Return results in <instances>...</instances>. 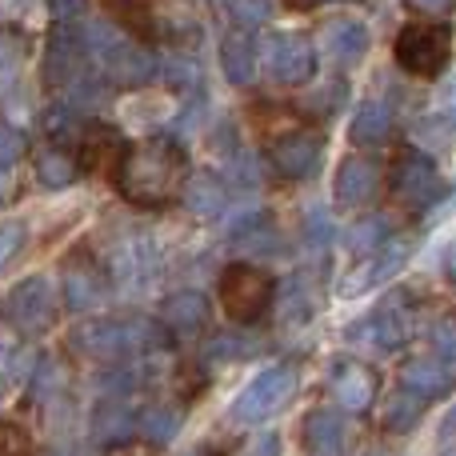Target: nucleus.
Listing matches in <instances>:
<instances>
[{
	"label": "nucleus",
	"mask_w": 456,
	"mask_h": 456,
	"mask_svg": "<svg viewBox=\"0 0 456 456\" xmlns=\"http://www.w3.org/2000/svg\"><path fill=\"white\" fill-rule=\"evenodd\" d=\"M380 184H388V176L380 173V165H377V160H369V157H348V160H340L337 176H332V192H337V205H345V208L369 205V200L380 192Z\"/></svg>",
	"instance_id": "nucleus-15"
},
{
	"label": "nucleus",
	"mask_w": 456,
	"mask_h": 456,
	"mask_svg": "<svg viewBox=\"0 0 456 456\" xmlns=\"http://www.w3.org/2000/svg\"><path fill=\"white\" fill-rule=\"evenodd\" d=\"M125 152H128V141L112 125H85L77 165H80V173H104L109 181H117Z\"/></svg>",
	"instance_id": "nucleus-13"
},
{
	"label": "nucleus",
	"mask_w": 456,
	"mask_h": 456,
	"mask_svg": "<svg viewBox=\"0 0 456 456\" xmlns=\"http://www.w3.org/2000/svg\"><path fill=\"white\" fill-rule=\"evenodd\" d=\"M324 53H329L332 64L348 69V64H356L369 53V28L361 20H353V16H332L324 24Z\"/></svg>",
	"instance_id": "nucleus-20"
},
{
	"label": "nucleus",
	"mask_w": 456,
	"mask_h": 456,
	"mask_svg": "<svg viewBox=\"0 0 456 456\" xmlns=\"http://www.w3.org/2000/svg\"><path fill=\"white\" fill-rule=\"evenodd\" d=\"M61 300L64 297H56V289L45 281V276H28V281H20L4 297V316H8V324H12L16 332L37 337V332H48L56 324Z\"/></svg>",
	"instance_id": "nucleus-10"
},
{
	"label": "nucleus",
	"mask_w": 456,
	"mask_h": 456,
	"mask_svg": "<svg viewBox=\"0 0 456 456\" xmlns=\"http://www.w3.org/2000/svg\"><path fill=\"white\" fill-rule=\"evenodd\" d=\"M412 332H417V305H412V297L388 292V297L380 300L372 313H364L345 337L353 340L356 348H385V353H393V348L409 345Z\"/></svg>",
	"instance_id": "nucleus-7"
},
{
	"label": "nucleus",
	"mask_w": 456,
	"mask_h": 456,
	"mask_svg": "<svg viewBox=\"0 0 456 456\" xmlns=\"http://www.w3.org/2000/svg\"><path fill=\"white\" fill-rule=\"evenodd\" d=\"M64 456H80V452H64Z\"/></svg>",
	"instance_id": "nucleus-43"
},
{
	"label": "nucleus",
	"mask_w": 456,
	"mask_h": 456,
	"mask_svg": "<svg viewBox=\"0 0 456 456\" xmlns=\"http://www.w3.org/2000/svg\"><path fill=\"white\" fill-rule=\"evenodd\" d=\"M216 297H221L224 321H232V324H240V329H248V324L265 321V313L273 308L276 284H273V276H268L260 265H248V260H232V265H224V273H221Z\"/></svg>",
	"instance_id": "nucleus-3"
},
{
	"label": "nucleus",
	"mask_w": 456,
	"mask_h": 456,
	"mask_svg": "<svg viewBox=\"0 0 456 456\" xmlns=\"http://www.w3.org/2000/svg\"><path fill=\"white\" fill-rule=\"evenodd\" d=\"M24 149H28V141H24L20 128L4 125V133H0V165H4V173H8V168H16V160H20Z\"/></svg>",
	"instance_id": "nucleus-36"
},
{
	"label": "nucleus",
	"mask_w": 456,
	"mask_h": 456,
	"mask_svg": "<svg viewBox=\"0 0 456 456\" xmlns=\"http://www.w3.org/2000/svg\"><path fill=\"white\" fill-rule=\"evenodd\" d=\"M32 385H37L32 388L37 396H53L56 388H61V364L48 361V356L40 364H32Z\"/></svg>",
	"instance_id": "nucleus-37"
},
{
	"label": "nucleus",
	"mask_w": 456,
	"mask_h": 456,
	"mask_svg": "<svg viewBox=\"0 0 456 456\" xmlns=\"http://www.w3.org/2000/svg\"><path fill=\"white\" fill-rule=\"evenodd\" d=\"M420 412H425V401H417V396H409V393H393L385 401L380 420H385L388 433H412V428L420 425Z\"/></svg>",
	"instance_id": "nucleus-29"
},
{
	"label": "nucleus",
	"mask_w": 456,
	"mask_h": 456,
	"mask_svg": "<svg viewBox=\"0 0 456 456\" xmlns=\"http://www.w3.org/2000/svg\"><path fill=\"white\" fill-rule=\"evenodd\" d=\"M136 425H141V417L128 409V401L109 396V401L96 404V412H93V441L96 444H125L128 436L136 433Z\"/></svg>",
	"instance_id": "nucleus-23"
},
{
	"label": "nucleus",
	"mask_w": 456,
	"mask_h": 456,
	"mask_svg": "<svg viewBox=\"0 0 456 456\" xmlns=\"http://www.w3.org/2000/svg\"><path fill=\"white\" fill-rule=\"evenodd\" d=\"M377 456H380V452H377Z\"/></svg>",
	"instance_id": "nucleus-44"
},
{
	"label": "nucleus",
	"mask_w": 456,
	"mask_h": 456,
	"mask_svg": "<svg viewBox=\"0 0 456 456\" xmlns=\"http://www.w3.org/2000/svg\"><path fill=\"white\" fill-rule=\"evenodd\" d=\"M160 324H165L168 332H181V337H197L208 324V300L200 297L197 289L173 292V297L160 305Z\"/></svg>",
	"instance_id": "nucleus-21"
},
{
	"label": "nucleus",
	"mask_w": 456,
	"mask_h": 456,
	"mask_svg": "<svg viewBox=\"0 0 456 456\" xmlns=\"http://www.w3.org/2000/svg\"><path fill=\"white\" fill-rule=\"evenodd\" d=\"M80 125V109L72 101H56L45 109V117H40V128H45L53 141H64V136H72Z\"/></svg>",
	"instance_id": "nucleus-33"
},
{
	"label": "nucleus",
	"mask_w": 456,
	"mask_h": 456,
	"mask_svg": "<svg viewBox=\"0 0 456 456\" xmlns=\"http://www.w3.org/2000/svg\"><path fill=\"white\" fill-rule=\"evenodd\" d=\"M184 456H221V452L208 449V444H200V449H192V452H184Z\"/></svg>",
	"instance_id": "nucleus-41"
},
{
	"label": "nucleus",
	"mask_w": 456,
	"mask_h": 456,
	"mask_svg": "<svg viewBox=\"0 0 456 456\" xmlns=\"http://www.w3.org/2000/svg\"><path fill=\"white\" fill-rule=\"evenodd\" d=\"M456 372L449 364L441 361L436 353H425V356H409V361L401 364V393L417 396V401H436L441 393H449Z\"/></svg>",
	"instance_id": "nucleus-18"
},
{
	"label": "nucleus",
	"mask_w": 456,
	"mask_h": 456,
	"mask_svg": "<svg viewBox=\"0 0 456 456\" xmlns=\"http://www.w3.org/2000/svg\"><path fill=\"white\" fill-rule=\"evenodd\" d=\"M420 133H425V141H452V133H456V93L452 96L444 93L441 101L433 104V112L420 120Z\"/></svg>",
	"instance_id": "nucleus-31"
},
{
	"label": "nucleus",
	"mask_w": 456,
	"mask_h": 456,
	"mask_svg": "<svg viewBox=\"0 0 456 456\" xmlns=\"http://www.w3.org/2000/svg\"><path fill=\"white\" fill-rule=\"evenodd\" d=\"M260 64L268 69V77L284 88H297L305 80H313L316 72V45L313 37L297 28H281V32H268L260 40Z\"/></svg>",
	"instance_id": "nucleus-8"
},
{
	"label": "nucleus",
	"mask_w": 456,
	"mask_h": 456,
	"mask_svg": "<svg viewBox=\"0 0 456 456\" xmlns=\"http://www.w3.org/2000/svg\"><path fill=\"white\" fill-rule=\"evenodd\" d=\"M388 197L412 216L428 213L444 197V181L436 160L420 149H401L396 160L388 165Z\"/></svg>",
	"instance_id": "nucleus-4"
},
{
	"label": "nucleus",
	"mask_w": 456,
	"mask_h": 456,
	"mask_svg": "<svg viewBox=\"0 0 456 456\" xmlns=\"http://www.w3.org/2000/svg\"><path fill=\"white\" fill-rule=\"evenodd\" d=\"M305 244L308 248H329L332 244V221H329V213L324 208H308L305 213Z\"/></svg>",
	"instance_id": "nucleus-34"
},
{
	"label": "nucleus",
	"mask_w": 456,
	"mask_h": 456,
	"mask_svg": "<svg viewBox=\"0 0 456 456\" xmlns=\"http://www.w3.org/2000/svg\"><path fill=\"white\" fill-rule=\"evenodd\" d=\"M377 369L364 361H356V356H345V361H337V369H332V393H337V401L345 404L348 412H369L372 401H377Z\"/></svg>",
	"instance_id": "nucleus-17"
},
{
	"label": "nucleus",
	"mask_w": 456,
	"mask_h": 456,
	"mask_svg": "<svg viewBox=\"0 0 456 456\" xmlns=\"http://www.w3.org/2000/svg\"><path fill=\"white\" fill-rule=\"evenodd\" d=\"M316 313V297L313 289L305 284V276H292L289 284H284V321L292 324H308V316Z\"/></svg>",
	"instance_id": "nucleus-32"
},
{
	"label": "nucleus",
	"mask_w": 456,
	"mask_h": 456,
	"mask_svg": "<svg viewBox=\"0 0 456 456\" xmlns=\"http://www.w3.org/2000/svg\"><path fill=\"white\" fill-rule=\"evenodd\" d=\"M165 345V324L141 321V316H101V321H80L69 332V348L80 356H93L104 364H128L136 356L160 353Z\"/></svg>",
	"instance_id": "nucleus-2"
},
{
	"label": "nucleus",
	"mask_w": 456,
	"mask_h": 456,
	"mask_svg": "<svg viewBox=\"0 0 456 456\" xmlns=\"http://www.w3.org/2000/svg\"><path fill=\"white\" fill-rule=\"evenodd\" d=\"M348 444V420L337 409H313L305 420V449L316 456H340Z\"/></svg>",
	"instance_id": "nucleus-22"
},
{
	"label": "nucleus",
	"mask_w": 456,
	"mask_h": 456,
	"mask_svg": "<svg viewBox=\"0 0 456 456\" xmlns=\"http://www.w3.org/2000/svg\"><path fill=\"white\" fill-rule=\"evenodd\" d=\"M456 433V409L449 412V420H444V436H452Z\"/></svg>",
	"instance_id": "nucleus-42"
},
{
	"label": "nucleus",
	"mask_w": 456,
	"mask_h": 456,
	"mask_svg": "<svg viewBox=\"0 0 456 456\" xmlns=\"http://www.w3.org/2000/svg\"><path fill=\"white\" fill-rule=\"evenodd\" d=\"M184 200H189V208L192 213H200V216H216L224 208V200H228V192H224V184L216 181V176H192L189 181V189H184Z\"/></svg>",
	"instance_id": "nucleus-28"
},
{
	"label": "nucleus",
	"mask_w": 456,
	"mask_h": 456,
	"mask_svg": "<svg viewBox=\"0 0 456 456\" xmlns=\"http://www.w3.org/2000/svg\"><path fill=\"white\" fill-rule=\"evenodd\" d=\"M16 252V224H4V260H12Z\"/></svg>",
	"instance_id": "nucleus-40"
},
{
	"label": "nucleus",
	"mask_w": 456,
	"mask_h": 456,
	"mask_svg": "<svg viewBox=\"0 0 456 456\" xmlns=\"http://www.w3.org/2000/svg\"><path fill=\"white\" fill-rule=\"evenodd\" d=\"M228 236H232V244L240 252H248V256H268V252H276V244H281L276 224L268 221V216H248V221L236 224Z\"/></svg>",
	"instance_id": "nucleus-25"
},
{
	"label": "nucleus",
	"mask_w": 456,
	"mask_h": 456,
	"mask_svg": "<svg viewBox=\"0 0 456 456\" xmlns=\"http://www.w3.org/2000/svg\"><path fill=\"white\" fill-rule=\"evenodd\" d=\"M388 240H393V228H388L385 216H364V221H356L348 228V248H353V256H361V260L377 256Z\"/></svg>",
	"instance_id": "nucleus-26"
},
{
	"label": "nucleus",
	"mask_w": 456,
	"mask_h": 456,
	"mask_svg": "<svg viewBox=\"0 0 456 456\" xmlns=\"http://www.w3.org/2000/svg\"><path fill=\"white\" fill-rule=\"evenodd\" d=\"M112 184H117L120 197L133 200L136 208L173 205V200L189 189V160H184V149L168 133L133 141Z\"/></svg>",
	"instance_id": "nucleus-1"
},
{
	"label": "nucleus",
	"mask_w": 456,
	"mask_h": 456,
	"mask_svg": "<svg viewBox=\"0 0 456 456\" xmlns=\"http://www.w3.org/2000/svg\"><path fill=\"white\" fill-rule=\"evenodd\" d=\"M77 176H80V165H77V157H69V152L45 149L37 157V184L40 189H64V184H72Z\"/></svg>",
	"instance_id": "nucleus-27"
},
{
	"label": "nucleus",
	"mask_w": 456,
	"mask_h": 456,
	"mask_svg": "<svg viewBox=\"0 0 456 456\" xmlns=\"http://www.w3.org/2000/svg\"><path fill=\"white\" fill-rule=\"evenodd\" d=\"M396 64L417 80H433L452 61V28L444 20H412L396 37Z\"/></svg>",
	"instance_id": "nucleus-5"
},
{
	"label": "nucleus",
	"mask_w": 456,
	"mask_h": 456,
	"mask_svg": "<svg viewBox=\"0 0 456 456\" xmlns=\"http://www.w3.org/2000/svg\"><path fill=\"white\" fill-rule=\"evenodd\" d=\"M348 136H353L361 149H377V144H385L388 136H393V112H388L385 101H364L361 109L353 112V128H348Z\"/></svg>",
	"instance_id": "nucleus-24"
},
{
	"label": "nucleus",
	"mask_w": 456,
	"mask_h": 456,
	"mask_svg": "<svg viewBox=\"0 0 456 456\" xmlns=\"http://www.w3.org/2000/svg\"><path fill=\"white\" fill-rule=\"evenodd\" d=\"M85 32L72 28V24H56L45 40V56H40V80H45L48 93H61L64 85L80 77V64H85Z\"/></svg>",
	"instance_id": "nucleus-12"
},
{
	"label": "nucleus",
	"mask_w": 456,
	"mask_h": 456,
	"mask_svg": "<svg viewBox=\"0 0 456 456\" xmlns=\"http://www.w3.org/2000/svg\"><path fill=\"white\" fill-rule=\"evenodd\" d=\"M256 61H260V45H256V28H244L236 24L232 32L224 37L221 45V64H224V77L232 85H252L256 80Z\"/></svg>",
	"instance_id": "nucleus-19"
},
{
	"label": "nucleus",
	"mask_w": 456,
	"mask_h": 456,
	"mask_svg": "<svg viewBox=\"0 0 456 456\" xmlns=\"http://www.w3.org/2000/svg\"><path fill=\"white\" fill-rule=\"evenodd\" d=\"M324 157V133L316 128H284L273 144H268V165L281 181H308L321 168Z\"/></svg>",
	"instance_id": "nucleus-11"
},
{
	"label": "nucleus",
	"mask_w": 456,
	"mask_h": 456,
	"mask_svg": "<svg viewBox=\"0 0 456 456\" xmlns=\"http://www.w3.org/2000/svg\"><path fill=\"white\" fill-rule=\"evenodd\" d=\"M409 252H412V244L404 240V236H393V240H388L385 248L377 252V256L361 260V265H356L353 273H348V281H345V297H361V292L380 289L385 281H393V276L401 273L404 265H409Z\"/></svg>",
	"instance_id": "nucleus-16"
},
{
	"label": "nucleus",
	"mask_w": 456,
	"mask_h": 456,
	"mask_svg": "<svg viewBox=\"0 0 456 456\" xmlns=\"http://www.w3.org/2000/svg\"><path fill=\"white\" fill-rule=\"evenodd\" d=\"M181 425H184L181 404H157V409H149L141 417V433H144V441H152V444H168Z\"/></svg>",
	"instance_id": "nucleus-30"
},
{
	"label": "nucleus",
	"mask_w": 456,
	"mask_h": 456,
	"mask_svg": "<svg viewBox=\"0 0 456 456\" xmlns=\"http://www.w3.org/2000/svg\"><path fill=\"white\" fill-rule=\"evenodd\" d=\"M292 388H297V369H292V364H273V369L256 372V377L236 393L228 417H232L236 425H260V420H268L289 401Z\"/></svg>",
	"instance_id": "nucleus-9"
},
{
	"label": "nucleus",
	"mask_w": 456,
	"mask_h": 456,
	"mask_svg": "<svg viewBox=\"0 0 456 456\" xmlns=\"http://www.w3.org/2000/svg\"><path fill=\"white\" fill-rule=\"evenodd\" d=\"M433 353L456 372V321H441L433 329Z\"/></svg>",
	"instance_id": "nucleus-35"
},
{
	"label": "nucleus",
	"mask_w": 456,
	"mask_h": 456,
	"mask_svg": "<svg viewBox=\"0 0 456 456\" xmlns=\"http://www.w3.org/2000/svg\"><path fill=\"white\" fill-rule=\"evenodd\" d=\"M228 12H232L236 20H244V28H248V24L268 20V16H273V8H268V4H228Z\"/></svg>",
	"instance_id": "nucleus-38"
},
{
	"label": "nucleus",
	"mask_w": 456,
	"mask_h": 456,
	"mask_svg": "<svg viewBox=\"0 0 456 456\" xmlns=\"http://www.w3.org/2000/svg\"><path fill=\"white\" fill-rule=\"evenodd\" d=\"M88 48H93L101 80H112V85H120V88H136V85H144V80H152V72H157L152 56L144 53L125 28H96L93 37H88Z\"/></svg>",
	"instance_id": "nucleus-6"
},
{
	"label": "nucleus",
	"mask_w": 456,
	"mask_h": 456,
	"mask_svg": "<svg viewBox=\"0 0 456 456\" xmlns=\"http://www.w3.org/2000/svg\"><path fill=\"white\" fill-rule=\"evenodd\" d=\"M248 353V345H244V340H232V337H221V340H213V345H208V356H216V361H232V356H244Z\"/></svg>",
	"instance_id": "nucleus-39"
},
{
	"label": "nucleus",
	"mask_w": 456,
	"mask_h": 456,
	"mask_svg": "<svg viewBox=\"0 0 456 456\" xmlns=\"http://www.w3.org/2000/svg\"><path fill=\"white\" fill-rule=\"evenodd\" d=\"M64 305L72 313H88L93 305H101L104 292H109V276H104L101 260L88 256V252H77V256L64 265Z\"/></svg>",
	"instance_id": "nucleus-14"
}]
</instances>
